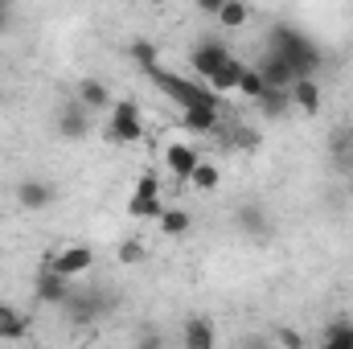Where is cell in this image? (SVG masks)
<instances>
[{"mask_svg": "<svg viewBox=\"0 0 353 349\" xmlns=\"http://www.w3.org/2000/svg\"><path fill=\"white\" fill-rule=\"evenodd\" d=\"M267 50H275V54L296 70V83H300V79H312V74L325 66V54L316 50V41H312L308 33L292 29V25H275V29H271V46H267Z\"/></svg>", "mask_w": 353, "mask_h": 349, "instance_id": "obj_1", "label": "cell"}, {"mask_svg": "<svg viewBox=\"0 0 353 349\" xmlns=\"http://www.w3.org/2000/svg\"><path fill=\"white\" fill-rule=\"evenodd\" d=\"M144 74L152 79V87L161 90L165 99H173L176 111H193V107H214V111H222V107H226V99H218L214 90L205 87V83H197V79L173 74V70H165V66H152V70H144Z\"/></svg>", "mask_w": 353, "mask_h": 349, "instance_id": "obj_2", "label": "cell"}, {"mask_svg": "<svg viewBox=\"0 0 353 349\" xmlns=\"http://www.w3.org/2000/svg\"><path fill=\"white\" fill-rule=\"evenodd\" d=\"M103 136L111 140V144H140L144 140V119H140V103L136 99H115V107H111V115H107V123H103Z\"/></svg>", "mask_w": 353, "mask_h": 349, "instance_id": "obj_3", "label": "cell"}, {"mask_svg": "<svg viewBox=\"0 0 353 349\" xmlns=\"http://www.w3.org/2000/svg\"><path fill=\"white\" fill-rule=\"evenodd\" d=\"M169 206L161 201V177L152 173H140L136 181V189H132V197H128V214L136 218V222H161V214H165Z\"/></svg>", "mask_w": 353, "mask_h": 349, "instance_id": "obj_4", "label": "cell"}, {"mask_svg": "<svg viewBox=\"0 0 353 349\" xmlns=\"http://www.w3.org/2000/svg\"><path fill=\"white\" fill-rule=\"evenodd\" d=\"M230 58H234V54L226 50V41H218V37H201V41L193 46V54H189V66H193L197 83H205V79H210V74H218Z\"/></svg>", "mask_w": 353, "mask_h": 349, "instance_id": "obj_5", "label": "cell"}, {"mask_svg": "<svg viewBox=\"0 0 353 349\" xmlns=\"http://www.w3.org/2000/svg\"><path fill=\"white\" fill-rule=\"evenodd\" d=\"M41 267H50L54 275H62V279H79V275H87L90 267H94V251H90L87 243H74V247H66V251H58V255H46Z\"/></svg>", "mask_w": 353, "mask_h": 349, "instance_id": "obj_6", "label": "cell"}, {"mask_svg": "<svg viewBox=\"0 0 353 349\" xmlns=\"http://www.w3.org/2000/svg\"><path fill=\"white\" fill-rule=\"evenodd\" d=\"M12 197H17L21 210H50L58 201V185L54 181H41V177H25V181H17Z\"/></svg>", "mask_w": 353, "mask_h": 349, "instance_id": "obj_7", "label": "cell"}, {"mask_svg": "<svg viewBox=\"0 0 353 349\" xmlns=\"http://www.w3.org/2000/svg\"><path fill=\"white\" fill-rule=\"evenodd\" d=\"M58 136H66V140H87L90 136V111L79 99H66L58 107Z\"/></svg>", "mask_w": 353, "mask_h": 349, "instance_id": "obj_8", "label": "cell"}, {"mask_svg": "<svg viewBox=\"0 0 353 349\" xmlns=\"http://www.w3.org/2000/svg\"><path fill=\"white\" fill-rule=\"evenodd\" d=\"M33 292H37V300H41V304H54V308H62V304L74 296V283H70V279H62V275H54L50 267H41V271H37V283H33Z\"/></svg>", "mask_w": 353, "mask_h": 349, "instance_id": "obj_9", "label": "cell"}, {"mask_svg": "<svg viewBox=\"0 0 353 349\" xmlns=\"http://www.w3.org/2000/svg\"><path fill=\"white\" fill-rule=\"evenodd\" d=\"M165 165H169L176 189H181V185H189V177H193V169L201 165V157H197L193 144H169V148H165Z\"/></svg>", "mask_w": 353, "mask_h": 349, "instance_id": "obj_10", "label": "cell"}, {"mask_svg": "<svg viewBox=\"0 0 353 349\" xmlns=\"http://www.w3.org/2000/svg\"><path fill=\"white\" fill-rule=\"evenodd\" d=\"M214 346H218L214 321L210 317H185V325H181V349H214Z\"/></svg>", "mask_w": 353, "mask_h": 349, "instance_id": "obj_11", "label": "cell"}, {"mask_svg": "<svg viewBox=\"0 0 353 349\" xmlns=\"http://www.w3.org/2000/svg\"><path fill=\"white\" fill-rule=\"evenodd\" d=\"M74 99L87 107L90 115H111V90H107V83L103 79H79V90H74Z\"/></svg>", "mask_w": 353, "mask_h": 349, "instance_id": "obj_12", "label": "cell"}, {"mask_svg": "<svg viewBox=\"0 0 353 349\" xmlns=\"http://www.w3.org/2000/svg\"><path fill=\"white\" fill-rule=\"evenodd\" d=\"M176 123H181L185 132H197V136H218L222 111H214V107H193V111H181Z\"/></svg>", "mask_w": 353, "mask_h": 349, "instance_id": "obj_13", "label": "cell"}, {"mask_svg": "<svg viewBox=\"0 0 353 349\" xmlns=\"http://www.w3.org/2000/svg\"><path fill=\"white\" fill-rule=\"evenodd\" d=\"M243 70H247V62H239V58H230V62H226V66H222L218 74H210V79H205V87H210L214 94H218V99H222V94H230V90H239V79H243Z\"/></svg>", "mask_w": 353, "mask_h": 349, "instance_id": "obj_14", "label": "cell"}, {"mask_svg": "<svg viewBox=\"0 0 353 349\" xmlns=\"http://www.w3.org/2000/svg\"><path fill=\"white\" fill-rule=\"evenodd\" d=\"M288 94H292V107H300L304 115H316L321 111V87H316V79H300Z\"/></svg>", "mask_w": 353, "mask_h": 349, "instance_id": "obj_15", "label": "cell"}, {"mask_svg": "<svg viewBox=\"0 0 353 349\" xmlns=\"http://www.w3.org/2000/svg\"><path fill=\"white\" fill-rule=\"evenodd\" d=\"M255 107H259V115H263V119H283V115L292 111V94H288V90H271V87H267L263 99H259Z\"/></svg>", "mask_w": 353, "mask_h": 349, "instance_id": "obj_16", "label": "cell"}, {"mask_svg": "<svg viewBox=\"0 0 353 349\" xmlns=\"http://www.w3.org/2000/svg\"><path fill=\"white\" fill-rule=\"evenodd\" d=\"M234 218H239V226H243L247 235H255V239H263L267 230H271V226H267L263 206H251V201H247V206H239V214H234Z\"/></svg>", "mask_w": 353, "mask_h": 349, "instance_id": "obj_17", "label": "cell"}, {"mask_svg": "<svg viewBox=\"0 0 353 349\" xmlns=\"http://www.w3.org/2000/svg\"><path fill=\"white\" fill-rule=\"evenodd\" d=\"M251 21V8L243 4V0H222V8H218V25L230 33V29H243Z\"/></svg>", "mask_w": 353, "mask_h": 349, "instance_id": "obj_18", "label": "cell"}, {"mask_svg": "<svg viewBox=\"0 0 353 349\" xmlns=\"http://www.w3.org/2000/svg\"><path fill=\"white\" fill-rule=\"evenodd\" d=\"M25 329H29V321L17 308L0 304V341H17V337H25Z\"/></svg>", "mask_w": 353, "mask_h": 349, "instance_id": "obj_19", "label": "cell"}, {"mask_svg": "<svg viewBox=\"0 0 353 349\" xmlns=\"http://www.w3.org/2000/svg\"><path fill=\"white\" fill-rule=\"evenodd\" d=\"M189 185H193L197 193H214V189L222 185V169H218L214 161H201V165L193 169V177H189Z\"/></svg>", "mask_w": 353, "mask_h": 349, "instance_id": "obj_20", "label": "cell"}, {"mask_svg": "<svg viewBox=\"0 0 353 349\" xmlns=\"http://www.w3.org/2000/svg\"><path fill=\"white\" fill-rule=\"evenodd\" d=\"M321 349H353V325L350 321H333V325H325V346Z\"/></svg>", "mask_w": 353, "mask_h": 349, "instance_id": "obj_21", "label": "cell"}, {"mask_svg": "<svg viewBox=\"0 0 353 349\" xmlns=\"http://www.w3.org/2000/svg\"><path fill=\"white\" fill-rule=\"evenodd\" d=\"M263 90H267L263 74H259L255 66H247V70H243V79H239V94H243V99H251V103H259V99H263Z\"/></svg>", "mask_w": 353, "mask_h": 349, "instance_id": "obj_22", "label": "cell"}, {"mask_svg": "<svg viewBox=\"0 0 353 349\" xmlns=\"http://www.w3.org/2000/svg\"><path fill=\"white\" fill-rule=\"evenodd\" d=\"M185 230H189V214H185V210H165V214H161V235L181 239Z\"/></svg>", "mask_w": 353, "mask_h": 349, "instance_id": "obj_23", "label": "cell"}, {"mask_svg": "<svg viewBox=\"0 0 353 349\" xmlns=\"http://www.w3.org/2000/svg\"><path fill=\"white\" fill-rule=\"evenodd\" d=\"M148 259V251H144V243L140 239H128V243H119V263H128V267H136V263Z\"/></svg>", "mask_w": 353, "mask_h": 349, "instance_id": "obj_24", "label": "cell"}, {"mask_svg": "<svg viewBox=\"0 0 353 349\" xmlns=\"http://www.w3.org/2000/svg\"><path fill=\"white\" fill-rule=\"evenodd\" d=\"M132 58L140 62V70H152V66H161V62H157V50H152V41H132Z\"/></svg>", "mask_w": 353, "mask_h": 349, "instance_id": "obj_25", "label": "cell"}, {"mask_svg": "<svg viewBox=\"0 0 353 349\" xmlns=\"http://www.w3.org/2000/svg\"><path fill=\"white\" fill-rule=\"evenodd\" d=\"M275 346H283V349H304V337H300L296 329L279 325V329H275Z\"/></svg>", "mask_w": 353, "mask_h": 349, "instance_id": "obj_26", "label": "cell"}, {"mask_svg": "<svg viewBox=\"0 0 353 349\" xmlns=\"http://www.w3.org/2000/svg\"><path fill=\"white\" fill-rule=\"evenodd\" d=\"M136 349H169V346H165V337H161L157 329H144L140 341H136Z\"/></svg>", "mask_w": 353, "mask_h": 349, "instance_id": "obj_27", "label": "cell"}, {"mask_svg": "<svg viewBox=\"0 0 353 349\" xmlns=\"http://www.w3.org/2000/svg\"><path fill=\"white\" fill-rule=\"evenodd\" d=\"M4 17H8V8H4V4H0V25H4Z\"/></svg>", "mask_w": 353, "mask_h": 349, "instance_id": "obj_28", "label": "cell"}, {"mask_svg": "<svg viewBox=\"0 0 353 349\" xmlns=\"http://www.w3.org/2000/svg\"><path fill=\"white\" fill-rule=\"evenodd\" d=\"M259 349H279V346H275V341H263V346H259Z\"/></svg>", "mask_w": 353, "mask_h": 349, "instance_id": "obj_29", "label": "cell"}, {"mask_svg": "<svg viewBox=\"0 0 353 349\" xmlns=\"http://www.w3.org/2000/svg\"><path fill=\"white\" fill-rule=\"evenodd\" d=\"M345 165H350V173H353V157H350V161H345Z\"/></svg>", "mask_w": 353, "mask_h": 349, "instance_id": "obj_30", "label": "cell"}]
</instances>
